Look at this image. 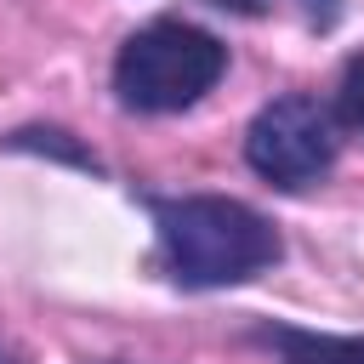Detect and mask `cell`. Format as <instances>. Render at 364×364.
Returning <instances> with one entry per match:
<instances>
[{
    "mask_svg": "<svg viewBox=\"0 0 364 364\" xmlns=\"http://www.w3.org/2000/svg\"><path fill=\"white\" fill-rule=\"evenodd\" d=\"M245 159L262 182L296 193L313 188L330 165H336V119L324 102L313 97H273L250 131H245Z\"/></svg>",
    "mask_w": 364,
    "mask_h": 364,
    "instance_id": "3957f363",
    "label": "cell"
},
{
    "mask_svg": "<svg viewBox=\"0 0 364 364\" xmlns=\"http://www.w3.org/2000/svg\"><path fill=\"white\" fill-rule=\"evenodd\" d=\"M228 68V46L193 23H148L136 28L119 57H114V91L125 108L142 114H176L188 102H199Z\"/></svg>",
    "mask_w": 364,
    "mask_h": 364,
    "instance_id": "7a4b0ae2",
    "label": "cell"
},
{
    "mask_svg": "<svg viewBox=\"0 0 364 364\" xmlns=\"http://www.w3.org/2000/svg\"><path fill=\"white\" fill-rule=\"evenodd\" d=\"M0 364H23V358H17V353H6V347H0Z\"/></svg>",
    "mask_w": 364,
    "mask_h": 364,
    "instance_id": "52a82bcc",
    "label": "cell"
},
{
    "mask_svg": "<svg viewBox=\"0 0 364 364\" xmlns=\"http://www.w3.org/2000/svg\"><path fill=\"white\" fill-rule=\"evenodd\" d=\"M216 6H228V11H262L267 0H216Z\"/></svg>",
    "mask_w": 364,
    "mask_h": 364,
    "instance_id": "8992f818",
    "label": "cell"
},
{
    "mask_svg": "<svg viewBox=\"0 0 364 364\" xmlns=\"http://www.w3.org/2000/svg\"><path fill=\"white\" fill-rule=\"evenodd\" d=\"M336 102H341V119H347L353 131H364V51H358V57H347Z\"/></svg>",
    "mask_w": 364,
    "mask_h": 364,
    "instance_id": "5b68a950",
    "label": "cell"
},
{
    "mask_svg": "<svg viewBox=\"0 0 364 364\" xmlns=\"http://www.w3.org/2000/svg\"><path fill=\"white\" fill-rule=\"evenodd\" d=\"M262 347H273L284 364H364V336H318L296 324H262Z\"/></svg>",
    "mask_w": 364,
    "mask_h": 364,
    "instance_id": "277c9868",
    "label": "cell"
},
{
    "mask_svg": "<svg viewBox=\"0 0 364 364\" xmlns=\"http://www.w3.org/2000/svg\"><path fill=\"white\" fill-rule=\"evenodd\" d=\"M154 228H159V256H165L171 279L188 290L245 284L262 267H273L284 250L262 210L222 199V193L154 199Z\"/></svg>",
    "mask_w": 364,
    "mask_h": 364,
    "instance_id": "6da1fadb",
    "label": "cell"
}]
</instances>
